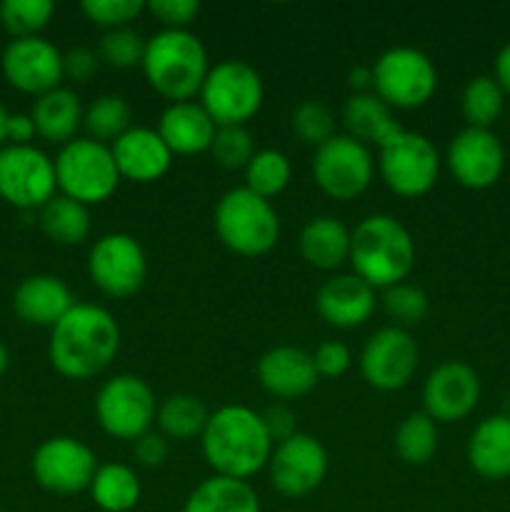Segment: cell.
<instances>
[{"label":"cell","mask_w":510,"mask_h":512,"mask_svg":"<svg viewBox=\"0 0 510 512\" xmlns=\"http://www.w3.org/2000/svg\"><path fill=\"white\" fill-rule=\"evenodd\" d=\"M120 350V325L105 308L75 303L50 328L48 358L58 375L90 380L103 373Z\"/></svg>","instance_id":"cell-1"},{"label":"cell","mask_w":510,"mask_h":512,"mask_svg":"<svg viewBox=\"0 0 510 512\" xmlns=\"http://www.w3.org/2000/svg\"><path fill=\"white\" fill-rule=\"evenodd\" d=\"M200 443L213 473L233 480H248L268 468L273 453V440L260 413L245 405H223L210 413Z\"/></svg>","instance_id":"cell-2"},{"label":"cell","mask_w":510,"mask_h":512,"mask_svg":"<svg viewBox=\"0 0 510 512\" xmlns=\"http://www.w3.org/2000/svg\"><path fill=\"white\" fill-rule=\"evenodd\" d=\"M350 265L370 288L405 283L415 265V240L393 215H368L350 230Z\"/></svg>","instance_id":"cell-3"},{"label":"cell","mask_w":510,"mask_h":512,"mask_svg":"<svg viewBox=\"0 0 510 512\" xmlns=\"http://www.w3.org/2000/svg\"><path fill=\"white\" fill-rule=\"evenodd\" d=\"M143 73L150 88L170 103H188L200 95L210 73L208 50L190 30H160L145 43Z\"/></svg>","instance_id":"cell-4"},{"label":"cell","mask_w":510,"mask_h":512,"mask_svg":"<svg viewBox=\"0 0 510 512\" xmlns=\"http://www.w3.org/2000/svg\"><path fill=\"white\" fill-rule=\"evenodd\" d=\"M220 243L243 258L270 253L280 238V220L273 203L253 190L233 188L218 200L213 213Z\"/></svg>","instance_id":"cell-5"},{"label":"cell","mask_w":510,"mask_h":512,"mask_svg":"<svg viewBox=\"0 0 510 512\" xmlns=\"http://www.w3.org/2000/svg\"><path fill=\"white\" fill-rule=\"evenodd\" d=\"M53 163L60 195L83 205L105 203L123 180L110 145L93 138H75L65 143Z\"/></svg>","instance_id":"cell-6"},{"label":"cell","mask_w":510,"mask_h":512,"mask_svg":"<svg viewBox=\"0 0 510 512\" xmlns=\"http://www.w3.org/2000/svg\"><path fill=\"white\" fill-rule=\"evenodd\" d=\"M438 90V70L418 48L395 45L373 65V93L388 108L415 110L430 103Z\"/></svg>","instance_id":"cell-7"},{"label":"cell","mask_w":510,"mask_h":512,"mask_svg":"<svg viewBox=\"0 0 510 512\" xmlns=\"http://www.w3.org/2000/svg\"><path fill=\"white\" fill-rule=\"evenodd\" d=\"M263 80L245 60H223L213 65L200 88V105L218 128L245 125L263 105Z\"/></svg>","instance_id":"cell-8"},{"label":"cell","mask_w":510,"mask_h":512,"mask_svg":"<svg viewBox=\"0 0 510 512\" xmlns=\"http://www.w3.org/2000/svg\"><path fill=\"white\" fill-rule=\"evenodd\" d=\"M378 170L388 190L400 198H423L435 188L440 175L438 148L425 135L400 130L378 148Z\"/></svg>","instance_id":"cell-9"},{"label":"cell","mask_w":510,"mask_h":512,"mask_svg":"<svg viewBox=\"0 0 510 512\" xmlns=\"http://www.w3.org/2000/svg\"><path fill=\"white\" fill-rule=\"evenodd\" d=\"M95 420L115 440H135L150 430L158 415L155 393L138 375H115L95 395Z\"/></svg>","instance_id":"cell-10"},{"label":"cell","mask_w":510,"mask_h":512,"mask_svg":"<svg viewBox=\"0 0 510 512\" xmlns=\"http://www.w3.org/2000/svg\"><path fill=\"white\" fill-rule=\"evenodd\" d=\"M98 458L93 450L78 438L70 435H55L43 440L30 458V473L43 490L53 495H80L90 490L95 473H98Z\"/></svg>","instance_id":"cell-11"},{"label":"cell","mask_w":510,"mask_h":512,"mask_svg":"<svg viewBox=\"0 0 510 512\" xmlns=\"http://www.w3.org/2000/svg\"><path fill=\"white\" fill-rule=\"evenodd\" d=\"M55 163L35 145L0 148V200L18 210H40L55 198Z\"/></svg>","instance_id":"cell-12"},{"label":"cell","mask_w":510,"mask_h":512,"mask_svg":"<svg viewBox=\"0 0 510 512\" xmlns=\"http://www.w3.org/2000/svg\"><path fill=\"white\" fill-rule=\"evenodd\" d=\"M375 163L368 145L350 135H335L315 148L313 178L318 188L333 200H355L373 183Z\"/></svg>","instance_id":"cell-13"},{"label":"cell","mask_w":510,"mask_h":512,"mask_svg":"<svg viewBox=\"0 0 510 512\" xmlns=\"http://www.w3.org/2000/svg\"><path fill=\"white\" fill-rule=\"evenodd\" d=\"M88 275L108 298H130L143 288L148 275L143 245L128 233L103 235L88 253Z\"/></svg>","instance_id":"cell-14"},{"label":"cell","mask_w":510,"mask_h":512,"mask_svg":"<svg viewBox=\"0 0 510 512\" xmlns=\"http://www.w3.org/2000/svg\"><path fill=\"white\" fill-rule=\"evenodd\" d=\"M420 350L408 330L398 325L380 328L365 340L360 353V373L375 390L393 393L405 388L418 370Z\"/></svg>","instance_id":"cell-15"},{"label":"cell","mask_w":510,"mask_h":512,"mask_svg":"<svg viewBox=\"0 0 510 512\" xmlns=\"http://www.w3.org/2000/svg\"><path fill=\"white\" fill-rule=\"evenodd\" d=\"M268 473L275 493L283 498H305L323 485L328 475V453L318 438L295 433L293 438L273 445Z\"/></svg>","instance_id":"cell-16"},{"label":"cell","mask_w":510,"mask_h":512,"mask_svg":"<svg viewBox=\"0 0 510 512\" xmlns=\"http://www.w3.org/2000/svg\"><path fill=\"white\" fill-rule=\"evenodd\" d=\"M0 70L10 88L40 98L63 83V53L43 35L10 40L0 55Z\"/></svg>","instance_id":"cell-17"},{"label":"cell","mask_w":510,"mask_h":512,"mask_svg":"<svg viewBox=\"0 0 510 512\" xmlns=\"http://www.w3.org/2000/svg\"><path fill=\"white\" fill-rule=\"evenodd\" d=\"M445 165L463 188H493L505 170V148L493 130L463 128L448 143Z\"/></svg>","instance_id":"cell-18"},{"label":"cell","mask_w":510,"mask_h":512,"mask_svg":"<svg viewBox=\"0 0 510 512\" xmlns=\"http://www.w3.org/2000/svg\"><path fill=\"white\" fill-rule=\"evenodd\" d=\"M480 400V378L468 363L445 360L423 385V413L435 423H460Z\"/></svg>","instance_id":"cell-19"},{"label":"cell","mask_w":510,"mask_h":512,"mask_svg":"<svg viewBox=\"0 0 510 512\" xmlns=\"http://www.w3.org/2000/svg\"><path fill=\"white\" fill-rule=\"evenodd\" d=\"M260 385L265 393L280 400H295L308 395L318 385V370H315L313 353L295 345H275L258 360Z\"/></svg>","instance_id":"cell-20"},{"label":"cell","mask_w":510,"mask_h":512,"mask_svg":"<svg viewBox=\"0 0 510 512\" xmlns=\"http://www.w3.org/2000/svg\"><path fill=\"white\" fill-rule=\"evenodd\" d=\"M115 165H118L120 178L133 180V183H155L163 178L173 165V153L160 138L158 130L133 125L128 133L120 135L110 145Z\"/></svg>","instance_id":"cell-21"},{"label":"cell","mask_w":510,"mask_h":512,"mask_svg":"<svg viewBox=\"0 0 510 512\" xmlns=\"http://www.w3.org/2000/svg\"><path fill=\"white\" fill-rule=\"evenodd\" d=\"M375 290L358 275H335L325 280L323 288L315 295L318 315L328 325L340 330L360 328L375 313Z\"/></svg>","instance_id":"cell-22"},{"label":"cell","mask_w":510,"mask_h":512,"mask_svg":"<svg viewBox=\"0 0 510 512\" xmlns=\"http://www.w3.org/2000/svg\"><path fill=\"white\" fill-rule=\"evenodd\" d=\"M73 305L68 285L50 273L28 275L13 293V313L33 328H53Z\"/></svg>","instance_id":"cell-23"},{"label":"cell","mask_w":510,"mask_h":512,"mask_svg":"<svg viewBox=\"0 0 510 512\" xmlns=\"http://www.w3.org/2000/svg\"><path fill=\"white\" fill-rule=\"evenodd\" d=\"M218 125L195 100L170 103L158 123V135L173 155H198L210 150Z\"/></svg>","instance_id":"cell-24"},{"label":"cell","mask_w":510,"mask_h":512,"mask_svg":"<svg viewBox=\"0 0 510 512\" xmlns=\"http://www.w3.org/2000/svg\"><path fill=\"white\" fill-rule=\"evenodd\" d=\"M468 463L483 480L510 478V415H488L468 440Z\"/></svg>","instance_id":"cell-25"},{"label":"cell","mask_w":510,"mask_h":512,"mask_svg":"<svg viewBox=\"0 0 510 512\" xmlns=\"http://www.w3.org/2000/svg\"><path fill=\"white\" fill-rule=\"evenodd\" d=\"M83 115L85 108L80 98L63 85L35 98L33 110H30L38 138H43L45 143L60 145V148L75 140V133L83 125Z\"/></svg>","instance_id":"cell-26"},{"label":"cell","mask_w":510,"mask_h":512,"mask_svg":"<svg viewBox=\"0 0 510 512\" xmlns=\"http://www.w3.org/2000/svg\"><path fill=\"white\" fill-rule=\"evenodd\" d=\"M345 130L350 138L363 145H385L403 130V125L393 118V108L383 103L375 93H353L343 105Z\"/></svg>","instance_id":"cell-27"},{"label":"cell","mask_w":510,"mask_h":512,"mask_svg":"<svg viewBox=\"0 0 510 512\" xmlns=\"http://www.w3.org/2000/svg\"><path fill=\"white\" fill-rule=\"evenodd\" d=\"M300 255L318 270H335L350 260V230L338 218L320 215L313 218L298 238Z\"/></svg>","instance_id":"cell-28"},{"label":"cell","mask_w":510,"mask_h":512,"mask_svg":"<svg viewBox=\"0 0 510 512\" xmlns=\"http://www.w3.org/2000/svg\"><path fill=\"white\" fill-rule=\"evenodd\" d=\"M183 512H263L258 493L248 480L213 478L203 480L185 500Z\"/></svg>","instance_id":"cell-29"},{"label":"cell","mask_w":510,"mask_h":512,"mask_svg":"<svg viewBox=\"0 0 510 512\" xmlns=\"http://www.w3.org/2000/svg\"><path fill=\"white\" fill-rule=\"evenodd\" d=\"M208 408L198 395L190 393H173L158 405V433H163L168 440L175 443H188V440L200 438L208 425Z\"/></svg>","instance_id":"cell-30"},{"label":"cell","mask_w":510,"mask_h":512,"mask_svg":"<svg viewBox=\"0 0 510 512\" xmlns=\"http://www.w3.org/2000/svg\"><path fill=\"white\" fill-rule=\"evenodd\" d=\"M140 480L133 468L123 463H105L90 483V498L103 512H130L140 503Z\"/></svg>","instance_id":"cell-31"},{"label":"cell","mask_w":510,"mask_h":512,"mask_svg":"<svg viewBox=\"0 0 510 512\" xmlns=\"http://www.w3.org/2000/svg\"><path fill=\"white\" fill-rule=\"evenodd\" d=\"M40 230L55 245H80L90 235L88 205L55 195L40 208Z\"/></svg>","instance_id":"cell-32"},{"label":"cell","mask_w":510,"mask_h":512,"mask_svg":"<svg viewBox=\"0 0 510 512\" xmlns=\"http://www.w3.org/2000/svg\"><path fill=\"white\" fill-rule=\"evenodd\" d=\"M133 108H130L128 100L123 95H100L93 103L85 108L83 125L88 130V138L98 140V143H110L120 138L123 133H128L133 125Z\"/></svg>","instance_id":"cell-33"},{"label":"cell","mask_w":510,"mask_h":512,"mask_svg":"<svg viewBox=\"0 0 510 512\" xmlns=\"http://www.w3.org/2000/svg\"><path fill=\"white\" fill-rule=\"evenodd\" d=\"M395 453L405 465H425L438 453V423L425 413L405 415L395 430Z\"/></svg>","instance_id":"cell-34"},{"label":"cell","mask_w":510,"mask_h":512,"mask_svg":"<svg viewBox=\"0 0 510 512\" xmlns=\"http://www.w3.org/2000/svg\"><path fill=\"white\" fill-rule=\"evenodd\" d=\"M505 108V93L495 83L493 75H478L470 80L460 95V113H463L468 128H493Z\"/></svg>","instance_id":"cell-35"},{"label":"cell","mask_w":510,"mask_h":512,"mask_svg":"<svg viewBox=\"0 0 510 512\" xmlns=\"http://www.w3.org/2000/svg\"><path fill=\"white\" fill-rule=\"evenodd\" d=\"M290 175H293V168H290L288 155L273 148L258 150L245 168V188L253 190L260 198L273 200L288 188Z\"/></svg>","instance_id":"cell-36"},{"label":"cell","mask_w":510,"mask_h":512,"mask_svg":"<svg viewBox=\"0 0 510 512\" xmlns=\"http://www.w3.org/2000/svg\"><path fill=\"white\" fill-rule=\"evenodd\" d=\"M55 5L50 0H3L0 3V25L13 40L38 38L48 28Z\"/></svg>","instance_id":"cell-37"},{"label":"cell","mask_w":510,"mask_h":512,"mask_svg":"<svg viewBox=\"0 0 510 512\" xmlns=\"http://www.w3.org/2000/svg\"><path fill=\"white\" fill-rule=\"evenodd\" d=\"M380 300H383V308L388 313V318L395 320V325L403 330L423 323L430 310V300L425 295V290L413 283L390 285V288L383 290V298Z\"/></svg>","instance_id":"cell-38"},{"label":"cell","mask_w":510,"mask_h":512,"mask_svg":"<svg viewBox=\"0 0 510 512\" xmlns=\"http://www.w3.org/2000/svg\"><path fill=\"white\" fill-rule=\"evenodd\" d=\"M215 163L228 170H245L253 155L258 153L253 143V135L245 125H225L215 130L213 145H210Z\"/></svg>","instance_id":"cell-39"},{"label":"cell","mask_w":510,"mask_h":512,"mask_svg":"<svg viewBox=\"0 0 510 512\" xmlns=\"http://www.w3.org/2000/svg\"><path fill=\"white\" fill-rule=\"evenodd\" d=\"M145 43L143 35L133 28H118L105 30L103 40H100V63H108L110 68L130 70L143 65L145 58Z\"/></svg>","instance_id":"cell-40"},{"label":"cell","mask_w":510,"mask_h":512,"mask_svg":"<svg viewBox=\"0 0 510 512\" xmlns=\"http://www.w3.org/2000/svg\"><path fill=\"white\" fill-rule=\"evenodd\" d=\"M293 133L303 140L305 145L320 148L335 138V115L320 100H303L298 108L293 110Z\"/></svg>","instance_id":"cell-41"},{"label":"cell","mask_w":510,"mask_h":512,"mask_svg":"<svg viewBox=\"0 0 510 512\" xmlns=\"http://www.w3.org/2000/svg\"><path fill=\"white\" fill-rule=\"evenodd\" d=\"M80 10L90 23L105 30H118L130 28V23L145 10V3L143 0H83Z\"/></svg>","instance_id":"cell-42"},{"label":"cell","mask_w":510,"mask_h":512,"mask_svg":"<svg viewBox=\"0 0 510 512\" xmlns=\"http://www.w3.org/2000/svg\"><path fill=\"white\" fill-rule=\"evenodd\" d=\"M145 10L165 25V30H185L200 13L195 0H148Z\"/></svg>","instance_id":"cell-43"},{"label":"cell","mask_w":510,"mask_h":512,"mask_svg":"<svg viewBox=\"0 0 510 512\" xmlns=\"http://www.w3.org/2000/svg\"><path fill=\"white\" fill-rule=\"evenodd\" d=\"M350 360H353L350 348L345 343H340V340H328V343H323L313 353L318 378H340L350 368Z\"/></svg>","instance_id":"cell-44"},{"label":"cell","mask_w":510,"mask_h":512,"mask_svg":"<svg viewBox=\"0 0 510 512\" xmlns=\"http://www.w3.org/2000/svg\"><path fill=\"white\" fill-rule=\"evenodd\" d=\"M100 68V55L90 48H70L63 53V78L73 83H88Z\"/></svg>","instance_id":"cell-45"},{"label":"cell","mask_w":510,"mask_h":512,"mask_svg":"<svg viewBox=\"0 0 510 512\" xmlns=\"http://www.w3.org/2000/svg\"><path fill=\"white\" fill-rule=\"evenodd\" d=\"M168 455V438H165L163 433H155V430H148V433L140 435L133 443V458L138 460L143 468H160V465L168 460Z\"/></svg>","instance_id":"cell-46"},{"label":"cell","mask_w":510,"mask_h":512,"mask_svg":"<svg viewBox=\"0 0 510 512\" xmlns=\"http://www.w3.org/2000/svg\"><path fill=\"white\" fill-rule=\"evenodd\" d=\"M260 420H263V425H265V430H268L273 445L283 443V440L293 438V435L298 433V428H295V413L283 403L268 405V408L260 413Z\"/></svg>","instance_id":"cell-47"},{"label":"cell","mask_w":510,"mask_h":512,"mask_svg":"<svg viewBox=\"0 0 510 512\" xmlns=\"http://www.w3.org/2000/svg\"><path fill=\"white\" fill-rule=\"evenodd\" d=\"M35 123L30 113H10L8 120V143L5 145H33Z\"/></svg>","instance_id":"cell-48"},{"label":"cell","mask_w":510,"mask_h":512,"mask_svg":"<svg viewBox=\"0 0 510 512\" xmlns=\"http://www.w3.org/2000/svg\"><path fill=\"white\" fill-rule=\"evenodd\" d=\"M493 78L495 83L500 85L505 95H510V43L503 45L495 55V63H493Z\"/></svg>","instance_id":"cell-49"},{"label":"cell","mask_w":510,"mask_h":512,"mask_svg":"<svg viewBox=\"0 0 510 512\" xmlns=\"http://www.w3.org/2000/svg\"><path fill=\"white\" fill-rule=\"evenodd\" d=\"M348 85L353 93H373V68L358 65L348 73Z\"/></svg>","instance_id":"cell-50"},{"label":"cell","mask_w":510,"mask_h":512,"mask_svg":"<svg viewBox=\"0 0 510 512\" xmlns=\"http://www.w3.org/2000/svg\"><path fill=\"white\" fill-rule=\"evenodd\" d=\"M8 120H10L8 108H5L3 100H0V148L8 143Z\"/></svg>","instance_id":"cell-51"},{"label":"cell","mask_w":510,"mask_h":512,"mask_svg":"<svg viewBox=\"0 0 510 512\" xmlns=\"http://www.w3.org/2000/svg\"><path fill=\"white\" fill-rule=\"evenodd\" d=\"M8 365H10V353L8 348H5L3 340H0V380H3V375L8 373Z\"/></svg>","instance_id":"cell-52"},{"label":"cell","mask_w":510,"mask_h":512,"mask_svg":"<svg viewBox=\"0 0 510 512\" xmlns=\"http://www.w3.org/2000/svg\"><path fill=\"white\" fill-rule=\"evenodd\" d=\"M0 512H3V508H0Z\"/></svg>","instance_id":"cell-53"}]
</instances>
